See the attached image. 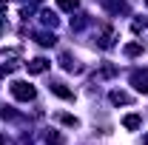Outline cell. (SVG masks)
Masks as SVG:
<instances>
[{"instance_id": "cell-1", "label": "cell", "mask_w": 148, "mask_h": 145, "mask_svg": "<svg viewBox=\"0 0 148 145\" xmlns=\"http://www.w3.org/2000/svg\"><path fill=\"white\" fill-rule=\"evenodd\" d=\"M12 94L23 100V103H29V100H34V85H29V83H23V80H14L12 83Z\"/></svg>"}, {"instance_id": "cell-2", "label": "cell", "mask_w": 148, "mask_h": 145, "mask_svg": "<svg viewBox=\"0 0 148 145\" xmlns=\"http://www.w3.org/2000/svg\"><path fill=\"white\" fill-rule=\"evenodd\" d=\"M131 85L140 91V94H148V68L145 71H134L131 74Z\"/></svg>"}, {"instance_id": "cell-3", "label": "cell", "mask_w": 148, "mask_h": 145, "mask_svg": "<svg viewBox=\"0 0 148 145\" xmlns=\"http://www.w3.org/2000/svg\"><path fill=\"white\" fill-rule=\"evenodd\" d=\"M49 66H51V63H49L46 57H34V60H29V63H26L29 74H43V71H49Z\"/></svg>"}, {"instance_id": "cell-4", "label": "cell", "mask_w": 148, "mask_h": 145, "mask_svg": "<svg viewBox=\"0 0 148 145\" xmlns=\"http://www.w3.org/2000/svg\"><path fill=\"white\" fill-rule=\"evenodd\" d=\"M49 88H51V94H57V97H63V100H74V91H69L66 85H63V83H51Z\"/></svg>"}, {"instance_id": "cell-5", "label": "cell", "mask_w": 148, "mask_h": 145, "mask_svg": "<svg viewBox=\"0 0 148 145\" xmlns=\"http://www.w3.org/2000/svg\"><path fill=\"white\" fill-rule=\"evenodd\" d=\"M111 103H114V105H128L131 97L125 94V91H111Z\"/></svg>"}, {"instance_id": "cell-6", "label": "cell", "mask_w": 148, "mask_h": 145, "mask_svg": "<svg viewBox=\"0 0 148 145\" xmlns=\"http://www.w3.org/2000/svg\"><path fill=\"white\" fill-rule=\"evenodd\" d=\"M123 125L128 128V131H137V128H140V117H137V114H125V117H123Z\"/></svg>"}, {"instance_id": "cell-7", "label": "cell", "mask_w": 148, "mask_h": 145, "mask_svg": "<svg viewBox=\"0 0 148 145\" xmlns=\"http://www.w3.org/2000/svg\"><path fill=\"white\" fill-rule=\"evenodd\" d=\"M123 54L125 57H140L143 54V46H140V43H128V46L123 49Z\"/></svg>"}, {"instance_id": "cell-8", "label": "cell", "mask_w": 148, "mask_h": 145, "mask_svg": "<svg viewBox=\"0 0 148 145\" xmlns=\"http://www.w3.org/2000/svg\"><path fill=\"white\" fill-rule=\"evenodd\" d=\"M37 43H40V46H54L57 37H54V34H49V31H40V34H37Z\"/></svg>"}, {"instance_id": "cell-9", "label": "cell", "mask_w": 148, "mask_h": 145, "mask_svg": "<svg viewBox=\"0 0 148 145\" xmlns=\"http://www.w3.org/2000/svg\"><path fill=\"white\" fill-rule=\"evenodd\" d=\"M46 142H49V145H63L66 140H63V134H57V131H49V134H46Z\"/></svg>"}, {"instance_id": "cell-10", "label": "cell", "mask_w": 148, "mask_h": 145, "mask_svg": "<svg viewBox=\"0 0 148 145\" xmlns=\"http://www.w3.org/2000/svg\"><path fill=\"white\" fill-rule=\"evenodd\" d=\"M57 6H60L63 12H74V9L80 6V0H57Z\"/></svg>"}, {"instance_id": "cell-11", "label": "cell", "mask_w": 148, "mask_h": 145, "mask_svg": "<svg viewBox=\"0 0 148 145\" xmlns=\"http://www.w3.org/2000/svg\"><path fill=\"white\" fill-rule=\"evenodd\" d=\"M40 20H43V26H57L54 12H40Z\"/></svg>"}, {"instance_id": "cell-12", "label": "cell", "mask_w": 148, "mask_h": 145, "mask_svg": "<svg viewBox=\"0 0 148 145\" xmlns=\"http://www.w3.org/2000/svg\"><path fill=\"white\" fill-rule=\"evenodd\" d=\"M111 43H114V31L106 29V31H103V40H100V46H103V49H111Z\"/></svg>"}, {"instance_id": "cell-13", "label": "cell", "mask_w": 148, "mask_h": 145, "mask_svg": "<svg viewBox=\"0 0 148 145\" xmlns=\"http://www.w3.org/2000/svg\"><path fill=\"white\" fill-rule=\"evenodd\" d=\"M60 66H63L66 71H74V68H77V66L71 63V57H69V54H63V57H60Z\"/></svg>"}, {"instance_id": "cell-14", "label": "cell", "mask_w": 148, "mask_h": 145, "mask_svg": "<svg viewBox=\"0 0 148 145\" xmlns=\"http://www.w3.org/2000/svg\"><path fill=\"white\" fill-rule=\"evenodd\" d=\"M60 122H66V125H80V122H77V117H71V114H60Z\"/></svg>"}, {"instance_id": "cell-15", "label": "cell", "mask_w": 148, "mask_h": 145, "mask_svg": "<svg viewBox=\"0 0 148 145\" xmlns=\"http://www.w3.org/2000/svg\"><path fill=\"white\" fill-rule=\"evenodd\" d=\"M145 26H148V17H143V20H134V23H131V29H134V31H143Z\"/></svg>"}, {"instance_id": "cell-16", "label": "cell", "mask_w": 148, "mask_h": 145, "mask_svg": "<svg viewBox=\"0 0 148 145\" xmlns=\"http://www.w3.org/2000/svg\"><path fill=\"white\" fill-rule=\"evenodd\" d=\"M6 31V17H0V34Z\"/></svg>"}, {"instance_id": "cell-17", "label": "cell", "mask_w": 148, "mask_h": 145, "mask_svg": "<svg viewBox=\"0 0 148 145\" xmlns=\"http://www.w3.org/2000/svg\"><path fill=\"white\" fill-rule=\"evenodd\" d=\"M3 9H6V0H0V12H3Z\"/></svg>"}]
</instances>
